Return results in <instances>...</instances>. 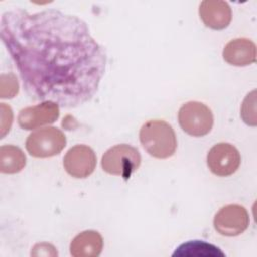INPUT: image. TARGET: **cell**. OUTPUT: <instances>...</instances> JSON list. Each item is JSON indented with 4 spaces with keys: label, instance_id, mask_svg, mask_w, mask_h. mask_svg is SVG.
<instances>
[{
    "label": "cell",
    "instance_id": "6da1fadb",
    "mask_svg": "<svg viewBox=\"0 0 257 257\" xmlns=\"http://www.w3.org/2000/svg\"><path fill=\"white\" fill-rule=\"evenodd\" d=\"M0 34L31 98L76 107L97 92L106 52L82 19L55 9L13 8L2 14Z\"/></svg>",
    "mask_w": 257,
    "mask_h": 257
},
{
    "label": "cell",
    "instance_id": "7a4b0ae2",
    "mask_svg": "<svg viewBox=\"0 0 257 257\" xmlns=\"http://www.w3.org/2000/svg\"><path fill=\"white\" fill-rule=\"evenodd\" d=\"M140 142L149 155L157 159L172 157L177 149V137L170 123L151 119L140 130Z\"/></svg>",
    "mask_w": 257,
    "mask_h": 257
},
{
    "label": "cell",
    "instance_id": "3957f363",
    "mask_svg": "<svg viewBox=\"0 0 257 257\" xmlns=\"http://www.w3.org/2000/svg\"><path fill=\"white\" fill-rule=\"evenodd\" d=\"M140 152L127 144H119L109 148L101 158V168L109 175L128 179L141 165Z\"/></svg>",
    "mask_w": 257,
    "mask_h": 257
},
{
    "label": "cell",
    "instance_id": "277c9868",
    "mask_svg": "<svg viewBox=\"0 0 257 257\" xmlns=\"http://www.w3.org/2000/svg\"><path fill=\"white\" fill-rule=\"evenodd\" d=\"M178 120L182 130L192 137L208 135L214 124L212 110L203 102L188 101L181 106Z\"/></svg>",
    "mask_w": 257,
    "mask_h": 257
},
{
    "label": "cell",
    "instance_id": "5b68a950",
    "mask_svg": "<svg viewBox=\"0 0 257 257\" xmlns=\"http://www.w3.org/2000/svg\"><path fill=\"white\" fill-rule=\"evenodd\" d=\"M66 146L65 135L57 127L47 126L31 133L25 143L27 152L35 158L58 155Z\"/></svg>",
    "mask_w": 257,
    "mask_h": 257
},
{
    "label": "cell",
    "instance_id": "8992f818",
    "mask_svg": "<svg viewBox=\"0 0 257 257\" xmlns=\"http://www.w3.org/2000/svg\"><path fill=\"white\" fill-rule=\"evenodd\" d=\"M215 230L227 237H234L245 232L249 226L250 218L247 210L238 204L222 207L214 217Z\"/></svg>",
    "mask_w": 257,
    "mask_h": 257
},
{
    "label": "cell",
    "instance_id": "52a82bcc",
    "mask_svg": "<svg viewBox=\"0 0 257 257\" xmlns=\"http://www.w3.org/2000/svg\"><path fill=\"white\" fill-rule=\"evenodd\" d=\"M241 164L239 151L229 143H219L213 146L207 155V165L210 171L219 177L233 175Z\"/></svg>",
    "mask_w": 257,
    "mask_h": 257
},
{
    "label": "cell",
    "instance_id": "ba28073f",
    "mask_svg": "<svg viewBox=\"0 0 257 257\" xmlns=\"http://www.w3.org/2000/svg\"><path fill=\"white\" fill-rule=\"evenodd\" d=\"M63 167L67 174L73 178H87L96 167V155L86 145H75L65 154Z\"/></svg>",
    "mask_w": 257,
    "mask_h": 257
},
{
    "label": "cell",
    "instance_id": "9c48e42d",
    "mask_svg": "<svg viewBox=\"0 0 257 257\" xmlns=\"http://www.w3.org/2000/svg\"><path fill=\"white\" fill-rule=\"evenodd\" d=\"M59 117V105L54 101H42L40 104L28 106L20 110L17 120L23 130H34L53 123Z\"/></svg>",
    "mask_w": 257,
    "mask_h": 257
},
{
    "label": "cell",
    "instance_id": "30bf717a",
    "mask_svg": "<svg viewBox=\"0 0 257 257\" xmlns=\"http://www.w3.org/2000/svg\"><path fill=\"white\" fill-rule=\"evenodd\" d=\"M199 14L207 27L215 30L226 28L232 20V10L226 1L205 0L200 4Z\"/></svg>",
    "mask_w": 257,
    "mask_h": 257
},
{
    "label": "cell",
    "instance_id": "8fae6325",
    "mask_svg": "<svg viewBox=\"0 0 257 257\" xmlns=\"http://www.w3.org/2000/svg\"><path fill=\"white\" fill-rule=\"evenodd\" d=\"M256 45L248 38L229 41L223 49V58L234 66H247L256 61Z\"/></svg>",
    "mask_w": 257,
    "mask_h": 257
},
{
    "label": "cell",
    "instance_id": "7c38bea8",
    "mask_svg": "<svg viewBox=\"0 0 257 257\" xmlns=\"http://www.w3.org/2000/svg\"><path fill=\"white\" fill-rule=\"evenodd\" d=\"M103 248V239L97 231L87 230L76 235L70 243L73 257H96Z\"/></svg>",
    "mask_w": 257,
    "mask_h": 257
},
{
    "label": "cell",
    "instance_id": "4fadbf2b",
    "mask_svg": "<svg viewBox=\"0 0 257 257\" xmlns=\"http://www.w3.org/2000/svg\"><path fill=\"white\" fill-rule=\"evenodd\" d=\"M26 165V157L21 149L13 145L0 148V171L4 174L20 172Z\"/></svg>",
    "mask_w": 257,
    "mask_h": 257
},
{
    "label": "cell",
    "instance_id": "5bb4252c",
    "mask_svg": "<svg viewBox=\"0 0 257 257\" xmlns=\"http://www.w3.org/2000/svg\"><path fill=\"white\" fill-rule=\"evenodd\" d=\"M218 247L200 240L189 241L176 248L173 256H224Z\"/></svg>",
    "mask_w": 257,
    "mask_h": 257
},
{
    "label": "cell",
    "instance_id": "9a60e30c",
    "mask_svg": "<svg viewBox=\"0 0 257 257\" xmlns=\"http://www.w3.org/2000/svg\"><path fill=\"white\" fill-rule=\"evenodd\" d=\"M255 104H256V91L253 90L252 92L247 94L241 106V117L243 121L252 126H255L257 123Z\"/></svg>",
    "mask_w": 257,
    "mask_h": 257
},
{
    "label": "cell",
    "instance_id": "2e32d148",
    "mask_svg": "<svg viewBox=\"0 0 257 257\" xmlns=\"http://www.w3.org/2000/svg\"><path fill=\"white\" fill-rule=\"evenodd\" d=\"M1 91L0 96L2 98H12L18 93L17 78L13 73L1 75Z\"/></svg>",
    "mask_w": 257,
    "mask_h": 257
},
{
    "label": "cell",
    "instance_id": "e0dca14e",
    "mask_svg": "<svg viewBox=\"0 0 257 257\" xmlns=\"http://www.w3.org/2000/svg\"><path fill=\"white\" fill-rule=\"evenodd\" d=\"M1 138L5 136L7 132H9L12 120H13V113L9 105H6L5 103H1Z\"/></svg>",
    "mask_w": 257,
    "mask_h": 257
},
{
    "label": "cell",
    "instance_id": "ac0fdd59",
    "mask_svg": "<svg viewBox=\"0 0 257 257\" xmlns=\"http://www.w3.org/2000/svg\"><path fill=\"white\" fill-rule=\"evenodd\" d=\"M36 246L38 248L41 249L40 250H33L31 252L32 255L34 256H42V255H45V256H56L57 255V252L54 248V246H52L51 244H48V243H38L36 244Z\"/></svg>",
    "mask_w": 257,
    "mask_h": 257
}]
</instances>
